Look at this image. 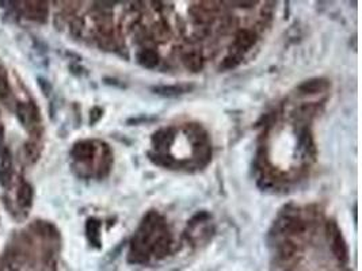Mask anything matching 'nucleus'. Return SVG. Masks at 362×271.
Segmentation results:
<instances>
[{"label": "nucleus", "instance_id": "obj_1", "mask_svg": "<svg viewBox=\"0 0 362 271\" xmlns=\"http://www.w3.org/2000/svg\"><path fill=\"white\" fill-rule=\"evenodd\" d=\"M94 145L90 141H82V143L76 144L73 149H72V154L73 158L78 160H87V159L92 158L94 154Z\"/></svg>", "mask_w": 362, "mask_h": 271}, {"label": "nucleus", "instance_id": "obj_2", "mask_svg": "<svg viewBox=\"0 0 362 271\" xmlns=\"http://www.w3.org/2000/svg\"><path fill=\"white\" fill-rule=\"evenodd\" d=\"M255 40H257L255 34H254L251 30L244 29V30L239 31V34L236 35V41H235V44H236V46H238V49L247 50L249 48H251V46L255 44Z\"/></svg>", "mask_w": 362, "mask_h": 271}, {"label": "nucleus", "instance_id": "obj_3", "mask_svg": "<svg viewBox=\"0 0 362 271\" xmlns=\"http://www.w3.org/2000/svg\"><path fill=\"white\" fill-rule=\"evenodd\" d=\"M332 251L336 255V258L340 260V262H346L349 259V255H347V247L346 243H345L344 237L340 234H336L335 237H334V243H332Z\"/></svg>", "mask_w": 362, "mask_h": 271}, {"label": "nucleus", "instance_id": "obj_4", "mask_svg": "<svg viewBox=\"0 0 362 271\" xmlns=\"http://www.w3.org/2000/svg\"><path fill=\"white\" fill-rule=\"evenodd\" d=\"M18 114L21 118V122L25 124V126H27L29 122H35L37 120V114L34 113V106L26 105V103H21L18 107Z\"/></svg>", "mask_w": 362, "mask_h": 271}, {"label": "nucleus", "instance_id": "obj_5", "mask_svg": "<svg viewBox=\"0 0 362 271\" xmlns=\"http://www.w3.org/2000/svg\"><path fill=\"white\" fill-rule=\"evenodd\" d=\"M325 88H327V82L321 79L310 80V82H306L300 86V91L302 94H316Z\"/></svg>", "mask_w": 362, "mask_h": 271}, {"label": "nucleus", "instance_id": "obj_6", "mask_svg": "<svg viewBox=\"0 0 362 271\" xmlns=\"http://www.w3.org/2000/svg\"><path fill=\"white\" fill-rule=\"evenodd\" d=\"M99 228H101V224H99L98 220H95V219L88 220L86 226L87 236H88V239H90L91 244L95 245V247H99Z\"/></svg>", "mask_w": 362, "mask_h": 271}, {"label": "nucleus", "instance_id": "obj_7", "mask_svg": "<svg viewBox=\"0 0 362 271\" xmlns=\"http://www.w3.org/2000/svg\"><path fill=\"white\" fill-rule=\"evenodd\" d=\"M183 61H185L186 67L194 72L200 71L201 68H202V59H201L200 53L196 52V50L186 53L185 56H183Z\"/></svg>", "mask_w": 362, "mask_h": 271}, {"label": "nucleus", "instance_id": "obj_8", "mask_svg": "<svg viewBox=\"0 0 362 271\" xmlns=\"http://www.w3.org/2000/svg\"><path fill=\"white\" fill-rule=\"evenodd\" d=\"M139 61L143 67L154 68L158 64V54H156V52H154V50L145 49L139 54Z\"/></svg>", "mask_w": 362, "mask_h": 271}, {"label": "nucleus", "instance_id": "obj_9", "mask_svg": "<svg viewBox=\"0 0 362 271\" xmlns=\"http://www.w3.org/2000/svg\"><path fill=\"white\" fill-rule=\"evenodd\" d=\"M18 201L22 206H30L33 201V188L29 183H23L18 191Z\"/></svg>", "mask_w": 362, "mask_h": 271}, {"label": "nucleus", "instance_id": "obj_10", "mask_svg": "<svg viewBox=\"0 0 362 271\" xmlns=\"http://www.w3.org/2000/svg\"><path fill=\"white\" fill-rule=\"evenodd\" d=\"M29 15L30 18H45L46 15V8L40 3V6H37V3H34L33 6H29Z\"/></svg>", "mask_w": 362, "mask_h": 271}, {"label": "nucleus", "instance_id": "obj_11", "mask_svg": "<svg viewBox=\"0 0 362 271\" xmlns=\"http://www.w3.org/2000/svg\"><path fill=\"white\" fill-rule=\"evenodd\" d=\"M294 251H296V247L293 245V243H283L282 247L279 248V255L282 259H289L292 258Z\"/></svg>", "mask_w": 362, "mask_h": 271}, {"label": "nucleus", "instance_id": "obj_12", "mask_svg": "<svg viewBox=\"0 0 362 271\" xmlns=\"http://www.w3.org/2000/svg\"><path fill=\"white\" fill-rule=\"evenodd\" d=\"M155 91H158V94H163V95H178L183 92V88L182 87H159V88H155Z\"/></svg>", "mask_w": 362, "mask_h": 271}, {"label": "nucleus", "instance_id": "obj_13", "mask_svg": "<svg viewBox=\"0 0 362 271\" xmlns=\"http://www.w3.org/2000/svg\"><path fill=\"white\" fill-rule=\"evenodd\" d=\"M101 117H102V110L99 109V107H95V109H92V111H91L90 122L91 124H95Z\"/></svg>", "mask_w": 362, "mask_h": 271}, {"label": "nucleus", "instance_id": "obj_14", "mask_svg": "<svg viewBox=\"0 0 362 271\" xmlns=\"http://www.w3.org/2000/svg\"><path fill=\"white\" fill-rule=\"evenodd\" d=\"M8 91H10V88H8V83L6 82V80L0 78V96H6V95L8 94Z\"/></svg>", "mask_w": 362, "mask_h": 271}]
</instances>
